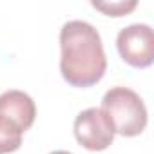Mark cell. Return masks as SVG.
I'll use <instances>...</instances> for the list:
<instances>
[{
	"label": "cell",
	"mask_w": 154,
	"mask_h": 154,
	"mask_svg": "<svg viewBox=\"0 0 154 154\" xmlns=\"http://www.w3.org/2000/svg\"><path fill=\"white\" fill-rule=\"evenodd\" d=\"M51 154H71V152H67V150H54V152H51Z\"/></svg>",
	"instance_id": "obj_8"
},
{
	"label": "cell",
	"mask_w": 154,
	"mask_h": 154,
	"mask_svg": "<svg viewBox=\"0 0 154 154\" xmlns=\"http://www.w3.org/2000/svg\"><path fill=\"white\" fill-rule=\"evenodd\" d=\"M60 71L72 87L98 84L107 69V58L100 33L84 20H71L60 31Z\"/></svg>",
	"instance_id": "obj_1"
},
{
	"label": "cell",
	"mask_w": 154,
	"mask_h": 154,
	"mask_svg": "<svg viewBox=\"0 0 154 154\" xmlns=\"http://www.w3.org/2000/svg\"><path fill=\"white\" fill-rule=\"evenodd\" d=\"M0 116H6L26 132L35 122L36 105L27 93L11 89L0 94Z\"/></svg>",
	"instance_id": "obj_5"
},
{
	"label": "cell",
	"mask_w": 154,
	"mask_h": 154,
	"mask_svg": "<svg viewBox=\"0 0 154 154\" xmlns=\"http://www.w3.org/2000/svg\"><path fill=\"white\" fill-rule=\"evenodd\" d=\"M114 127L107 114L98 107L82 111L74 120V136L87 150H105L114 140Z\"/></svg>",
	"instance_id": "obj_4"
},
{
	"label": "cell",
	"mask_w": 154,
	"mask_h": 154,
	"mask_svg": "<svg viewBox=\"0 0 154 154\" xmlns=\"http://www.w3.org/2000/svg\"><path fill=\"white\" fill-rule=\"evenodd\" d=\"M116 47L123 62L132 67H149L154 60V33L147 24H131L118 33Z\"/></svg>",
	"instance_id": "obj_3"
},
{
	"label": "cell",
	"mask_w": 154,
	"mask_h": 154,
	"mask_svg": "<svg viewBox=\"0 0 154 154\" xmlns=\"http://www.w3.org/2000/svg\"><path fill=\"white\" fill-rule=\"evenodd\" d=\"M102 111L111 120L114 132L138 136L147 127V107L138 93L129 87H112L102 100Z\"/></svg>",
	"instance_id": "obj_2"
},
{
	"label": "cell",
	"mask_w": 154,
	"mask_h": 154,
	"mask_svg": "<svg viewBox=\"0 0 154 154\" xmlns=\"http://www.w3.org/2000/svg\"><path fill=\"white\" fill-rule=\"evenodd\" d=\"M24 131L8 120L6 116H0V154H9L20 149Z\"/></svg>",
	"instance_id": "obj_6"
},
{
	"label": "cell",
	"mask_w": 154,
	"mask_h": 154,
	"mask_svg": "<svg viewBox=\"0 0 154 154\" xmlns=\"http://www.w3.org/2000/svg\"><path fill=\"white\" fill-rule=\"evenodd\" d=\"M91 6L94 9H100L102 13L109 15V17H123V15L131 13L138 6V2L136 0H131V2H94L93 0Z\"/></svg>",
	"instance_id": "obj_7"
}]
</instances>
